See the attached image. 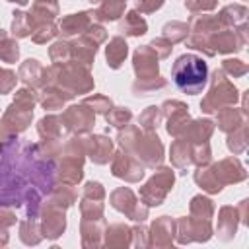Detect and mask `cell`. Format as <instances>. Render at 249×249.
Masks as SVG:
<instances>
[{
    "label": "cell",
    "instance_id": "cell-1",
    "mask_svg": "<svg viewBox=\"0 0 249 249\" xmlns=\"http://www.w3.org/2000/svg\"><path fill=\"white\" fill-rule=\"evenodd\" d=\"M123 150L130 152L136 160L144 163V167H156L163 160V144L154 132H144L138 124H126L124 130L117 136Z\"/></svg>",
    "mask_w": 249,
    "mask_h": 249
},
{
    "label": "cell",
    "instance_id": "cell-2",
    "mask_svg": "<svg viewBox=\"0 0 249 249\" xmlns=\"http://www.w3.org/2000/svg\"><path fill=\"white\" fill-rule=\"evenodd\" d=\"M37 103V93L33 91V88H21L16 91V99L14 103L6 109V113L2 115L0 121V140L6 142L10 138H14L16 134L23 132L33 117V107Z\"/></svg>",
    "mask_w": 249,
    "mask_h": 249
},
{
    "label": "cell",
    "instance_id": "cell-3",
    "mask_svg": "<svg viewBox=\"0 0 249 249\" xmlns=\"http://www.w3.org/2000/svg\"><path fill=\"white\" fill-rule=\"evenodd\" d=\"M171 76L183 93L196 95L208 82V66L196 54H181L171 68Z\"/></svg>",
    "mask_w": 249,
    "mask_h": 249
},
{
    "label": "cell",
    "instance_id": "cell-4",
    "mask_svg": "<svg viewBox=\"0 0 249 249\" xmlns=\"http://www.w3.org/2000/svg\"><path fill=\"white\" fill-rule=\"evenodd\" d=\"M49 84H56L74 95L93 89V78L89 74V68L72 60L49 66Z\"/></svg>",
    "mask_w": 249,
    "mask_h": 249
},
{
    "label": "cell",
    "instance_id": "cell-5",
    "mask_svg": "<svg viewBox=\"0 0 249 249\" xmlns=\"http://www.w3.org/2000/svg\"><path fill=\"white\" fill-rule=\"evenodd\" d=\"M60 165H58V179L66 185H78L84 177V156H86V144L84 138H68V142L60 148Z\"/></svg>",
    "mask_w": 249,
    "mask_h": 249
},
{
    "label": "cell",
    "instance_id": "cell-6",
    "mask_svg": "<svg viewBox=\"0 0 249 249\" xmlns=\"http://www.w3.org/2000/svg\"><path fill=\"white\" fill-rule=\"evenodd\" d=\"M235 101H237L235 86L228 80V76L224 74L222 68H216V72L212 74V86H210L208 93L202 97V101H200V109L204 113H216L222 107L233 105Z\"/></svg>",
    "mask_w": 249,
    "mask_h": 249
},
{
    "label": "cell",
    "instance_id": "cell-7",
    "mask_svg": "<svg viewBox=\"0 0 249 249\" xmlns=\"http://www.w3.org/2000/svg\"><path fill=\"white\" fill-rule=\"evenodd\" d=\"M175 181V175L171 171V167H160L148 181L146 185L140 189V200L146 206H158L163 202V198L167 196V193L171 191Z\"/></svg>",
    "mask_w": 249,
    "mask_h": 249
},
{
    "label": "cell",
    "instance_id": "cell-8",
    "mask_svg": "<svg viewBox=\"0 0 249 249\" xmlns=\"http://www.w3.org/2000/svg\"><path fill=\"white\" fill-rule=\"evenodd\" d=\"M109 202L115 210L123 212L124 216H128L134 222H144L148 218V206L142 204V200H138V196L128 187L115 189L109 196Z\"/></svg>",
    "mask_w": 249,
    "mask_h": 249
},
{
    "label": "cell",
    "instance_id": "cell-9",
    "mask_svg": "<svg viewBox=\"0 0 249 249\" xmlns=\"http://www.w3.org/2000/svg\"><path fill=\"white\" fill-rule=\"evenodd\" d=\"M175 237L183 245L191 241H208L212 237V224L204 218L183 216L175 222Z\"/></svg>",
    "mask_w": 249,
    "mask_h": 249
},
{
    "label": "cell",
    "instance_id": "cell-10",
    "mask_svg": "<svg viewBox=\"0 0 249 249\" xmlns=\"http://www.w3.org/2000/svg\"><path fill=\"white\" fill-rule=\"evenodd\" d=\"M245 43H247V25L245 23H241L237 29L235 27L233 29L222 27V29H218L210 35V47H212L214 54L216 53L226 54V53L239 51V49L245 47Z\"/></svg>",
    "mask_w": 249,
    "mask_h": 249
},
{
    "label": "cell",
    "instance_id": "cell-11",
    "mask_svg": "<svg viewBox=\"0 0 249 249\" xmlns=\"http://www.w3.org/2000/svg\"><path fill=\"white\" fill-rule=\"evenodd\" d=\"M64 128L72 134H88L95 124V113L86 103L68 107L60 117Z\"/></svg>",
    "mask_w": 249,
    "mask_h": 249
},
{
    "label": "cell",
    "instance_id": "cell-12",
    "mask_svg": "<svg viewBox=\"0 0 249 249\" xmlns=\"http://www.w3.org/2000/svg\"><path fill=\"white\" fill-rule=\"evenodd\" d=\"M111 173L128 183H136L144 177V163L140 160H136L130 152L121 148L111 158Z\"/></svg>",
    "mask_w": 249,
    "mask_h": 249
},
{
    "label": "cell",
    "instance_id": "cell-13",
    "mask_svg": "<svg viewBox=\"0 0 249 249\" xmlns=\"http://www.w3.org/2000/svg\"><path fill=\"white\" fill-rule=\"evenodd\" d=\"M187 109L189 107L183 101H177V99H169V101H165L160 107L161 117H165V121H167V126L165 128L175 138L181 136L185 132V128L189 126V123H191V117H189V111Z\"/></svg>",
    "mask_w": 249,
    "mask_h": 249
},
{
    "label": "cell",
    "instance_id": "cell-14",
    "mask_svg": "<svg viewBox=\"0 0 249 249\" xmlns=\"http://www.w3.org/2000/svg\"><path fill=\"white\" fill-rule=\"evenodd\" d=\"M41 233L47 239H56L58 235L64 233L66 230V216H64V208L53 204V202H45V206L41 208Z\"/></svg>",
    "mask_w": 249,
    "mask_h": 249
},
{
    "label": "cell",
    "instance_id": "cell-15",
    "mask_svg": "<svg viewBox=\"0 0 249 249\" xmlns=\"http://www.w3.org/2000/svg\"><path fill=\"white\" fill-rule=\"evenodd\" d=\"M18 78L33 89L45 88L49 84V68L43 66L37 58H27L25 62H21V66L18 70Z\"/></svg>",
    "mask_w": 249,
    "mask_h": 249
},
{
    "label": "cell",
    "instance_id": "cell-16",
    "mask_svg": "<svg viewBox=\"0 0 249 249\" xmlns=\"http://www.w3.org/2000/svg\"><path fill=\"white\" fill-rule=\"evenodd\" d=\"M175 239V220L169 216H160L152 222L148 231V245L152 247H169Z\"/></svg>",
    "mask_w": 249,
    "mask_h": 249
},
{
    "label": "cell",
    "instance_id": "cell-17",
    "mask_svg": "<svg viewBox=\"0 0 249 249\" xmlns=\"http://www.w3.org/2000/svg\"><path fill=\"white\" fill-rule=\"evenodd\" d=\"M86 144V156L97 165L107 163L113 158V140H109L103 134H88L84 138Z\"/></svg>",
    "mask_w": 249,
    "mask_h": 249
},
{
    "label": "cell",
    "instance_id": "cell-18",
    "mask_svg": "<svg viewBox=\"0 0 249 249\" xmlns=\"http://www.w3.org/2000/svg\"><path fill=\"white\" fill-rule=\"evenodd\" d=\"M158 60L160 58L150 49V45L138 47L134 51V56H132V66H134L136 78H154V76H160Z\"/></svg>",
    "mask_w": 249,
    "mask_h": 249
},
{
    "label": "cell",
    "instance_id": "cell-19",
    "mask_svg": "<svg viewBox=\"0 0 249 249\" xmlns=\"http://www.w3.org/2000/svg\"><path fill=\"white\" fill-rule=\"evenodd\" d=\"M212 171L218 179V183L224 187V185H230V183H239L247 177L241 161L237 158H224L220 160L218 163L212 165Z\"/></svg>",
    "mask_w": 249,
    "mask_h": 249
},
{
    "label": "cell",
    "instance_id": "cell-20",
    "mask_svg": "<svg viewBox=\"0 0 249 249\" xmlns=\"http://www.w3.org/2000/svg\"><path fill=\"white\" fill-rule=\"evenodd\" d=\"M97 21L95 19V10H88V12H80V14H70L66 18L60 19L58 23V33L62 37H74V35H82L89 23Z\"/></svg>",
    "mask_w": 249,
    "mask_h": 249
},
{
    "label": "cell",
    "instance_id": "cell-21",
    "mask_svg": "<svg viewBox=\"0 0 249 249\" xmlns=\"http://www.w3.org/2000/svg\"><path fill=\"white\" fill-rule=\"evenodd\" d=\"M74 97H76V95L70 93V91H66L64 88H60V86H56V84H47V86L43 88V91L39 93L37 101L43 105V109L53 111V109H62L64 103L70 101V99H74Z\"/></svg>",
    "mask_w": 249,
    "mask_h": 249
},
{
    "label": "cell",
    "instance_id": "cell-22",
    "mask_svg": "<svg viewBox=\"0 0 249 249\" xmlns=\"http://www.w3.org/2000/svg\"><path fill=\"white\" fill-rule=\"evenodd\" d=\"M239 222H241V216H239V210L237 208H233V206H222L220 212H218V226H216L218 237L222 241H230L235 235V230H237V224Z\"/></svg>",
    "mask_w": 249,
    "mask_h": 249
},
{
    "label": "cell",
    "instance_id": "cell-23",
    "mask_svg": "<svg viewBox=\"0 0 249 249\" xmlns=\"http://www.w3.org/2000/svg\"><path fill=\"white\" fill-rule=\"evenodd\" d=\"M103 231H105L103 218H82L80 233L84 247H99L103 243Z\"/></svg>",
    "mask_w": 249,
    "mask_h": 249
},
{
    "label": "cell",
    "instance_id": "cell-24",
    "mask_svg": "<svg viewBox=\"0 0 249 249\" xmlns=\"http://www.w3.org/2000/svg\"><path fill=\"white\" fill-rule=\"evenodd\" d=\"M70 53H72V60L89 68L93 64L95 53H97V45L88 39L86 35H80L76 41H70Z\"/></svg>",
    "mask_w": 249,
    "mask_h": 249
},
{
    "label": "cell",
    "instance_id": "cell-25",
    "mask_svg": "<svg viewBox=\"0 0 249 249\" xmlns=\"http://www.w3.org/2000/svg\"><path fill=\"white\" fill-rule=\"evenodd\" d=\"M103 243L107 247H128L132 245V228L126 224H111L105 226Z\"/></svg>",
    "mask_w": 249,
    "mask_h": 249
},
{
    "label": "cell",
    "instance_id": "cell-26",
    "mask_svg": "<svg viewBox=\"0 0 249 249\" xmlns=\"http://www.w3.org/2000/svg\"><path fill=\"white\" fill-rule=\"evenodd\" d=\"M56 16H58V2L56 0H35L31 6V12H29L31 29L39 23L54 21Z\"/></svg>",
    "mask_w": 249,
    "mask_h": 249
},
{
    "label": "cell",
    "instance_id": "cell-27",
    "mask_svg": "<svg viewBox=\"0 0 249 249\" xmlns=\"http://www.w3.org/2000/svg\"><path fill=\"white\" fill-rule=\"evenodd\" d=\"M218 113V128L224 132H231L237 126H241L243 123H247V113L243 109H235L233 105L222 107Z\"/></svg>",
    "mask_w": 249,
    "mask_h": 249
},
{
    "label": "cell",
    "instance_id": "cell-28",
    "mask_svg": "<svg viewBox=\"0 0 249 249\" xmlns=\"http://www.w3.org/2000/svg\"><path fill=\"white\" fill-rule=\"evenodd\" d=\"M212 132H214V123L210 119H198V121L189 123V126L185 128L181 138L189 140L191 144H200V142H208Z\"/></svg>",
    "mask_w": 249,
    "mask_h": 249
},
{
    "label": "cell",
    "instance_id": "cell-29",
    "mask_svg": "<svg viewBox=\"0 0 249 249\" xmlns=\"http://www.w3.org/2000/svg\"><path fill=\"white\" fill-rule=\"evenodd\" d=\"M37 132H39L43 142L58 144V140L62 138V121H60V117H56V115L43 117L37 124Z\"/></svg>",
    "mask_w": 249,
    "mask_h": 249
},
{
    "label": "cell",
    "instance_id": "cell-30",
    "mask_svg": "<svg viewBox=\"0 0 249 249\" xmlns=\"http://www.w3.org/2000/svg\"><path fill=\"white\" fill-rule=\"evenodd\" d=\"M169 158L175 167H179V169L189 167L193 163V144L189 140L177 136V140L169 148Z\"/></svg>",
    "mask_w": 249,
    "mask_h": 249
},
{
    "label": "cell",
    "instance_id": "cell-31",
    "mask_svg": "<svg viewBox=\"0 0 249 249\" xmlns=\"http://www.w3.org/2000/svg\"><path fill=\"white\" fill-rule=\"evenodd\" d=\"M126 54H128V45H126V41L123 39V37H113L109 43H107V47H105V58H107V64H109V68H121V64L124 62V58H126Z\"/></svg>",
    "mask_w": 249,
    "mask_h": 249
},
{
    "label": "cell",
    "instance_id": "cell-32",
    "mask_svg": "<svg viewBox=\"0 0 249 249\" xmlns=\"http://www.w3.org/2000/svg\"><path fill=\"white\" fill-rule=\"evenodd\" d=\"M119 31L128 37H140L148 31V23L136 10H130L124 14V19L119 23Z\"/></svg>",
    "mask_w": 249,
    "mask_h": 249
},
{
    "label": "cell",
    "instance_id": "cell-33",
    "mask_svg": "<svg viewBox=\"0 0 249 249\" xmlns=\"http://www.w3.org/2000/svg\"><path fill=\"white\" fill-rule=\"evenodd\" d=\"M224 25L220 23L218 16H193L189 19V33L193 35H212L214 31L222 29Z\"/></svg>",
    "mask_w": 249,
    "mask_h": 249
},
{
    "label": "cell",
    "instance_id": "cell-34",
    "mask_svg": "<svg viewBox=\"0 0 249 249\" xmlns=\"http://www.w3.org/2000/svg\"><path fill=\"white\" fill-rule=\"evenodd\" d=\"M124 6H126V0H99V6L95 8V19L115 21L123 16Z\"/></svg>",
    "mask_w": 249,
    "mask_h": 249
},
{
    "label": "cell",
    "instance_id": "cell-35",
    "mask_svg": "<svg viewBox=\"0 0 249 249\" xmlns=\"http://www.w3.org/2000/svg\"><path fill=\"white\" fill-rule=\"evenodd\" d=\"M195 183L202 189V191H206V193H210V195H216V193H220L224 187L218 183V179H216V175H214V171H212V165H198V169L195 171Z\"/></svg>",
    "mask_w": 249,
    "mask_h": 249
},
{
    "label": "cell",
    "instance_id": "cell-36",
    "mask_svg": "<svg viewBox=\"0 0 249 249\" xmlns=\"http://www.w3.org/2000/svg\"><path fill=\"white\" fill-rule=\"evenodd\" d=\"M49 202H53V204H56V206H60V208L66 210L70 204L76 202V191H74V187L72 185H66V183L54 185L49 191Z\"/></svg>",
    "mask_w": 249,
    "mask_h": 249
},
{
    "label": "cell",
    "instance_id": "cell-37",
    "mask_svg": "<svg viewBox=\"0 0 249 249\" xmlns=\"http://www.w3.org/2000/svg\"><path fill=\"white\" fill-rule=\"evenodd\" d=\"M247 16V8L241 4H230L226 8H222V12L218 14V19L224 27H235L237 23H243Z\"/></svg>",
    "mask_w": 249,
    "mask_h": 249
},
{
    "label": "cell",
    "instance_id": "cell-38",
    "mask_svg": "<svg viewBox=\"0 0 249 249\" xmlns=\"http://www.w3.org/2000/svg\"><path fill=\"white\" fill-rule=\"evenodd\" d=\"M167 86V82H165V78H161V76H154V78H136V82L132 84V93L136 95V97H140V95H152L154 91H158V89H161V88H165Z\"/></svg>",
    "mask_w": 249,
    "mask_h": 249
},
{
    "label": "cell",
    "instance_id": "cell-39",
    "mask_svg": "<svg viewBox=\"0 0 249 249\" xmlns=\"http://www.w3.org/2000/svg\"><path fill=\"white\" fill-rule=\"evenodd\" d=\"M19 237L25 245H37L43 239L41 226L37 224V218H23L19 224Z\"/></svg>",
    "mask_w": 249,
    "mask_h": 249
},
{
    "label": "cell",
    "instance_id": "cell-40",
    "mask_svg": "<svg viewBox=\"0 0 249 249\" xmlns=\"http://www.w3.org/2000/svg\"><path fill=\"white\" fill-rule=\"evenodd\" d=\"M161 31H163L161 37H163L165 41H169L171 45H175V43H181V41L187 39V35H189V25L183 23V21H169V23L163 25Z\"/></svg>",
    "mask_w": 249,
    "mask_h": 249
},
{
    "label": "cell",
    "instance_id": "cell-41",
    "mask_svg": "<svg viewBox=\"0 0 249 249\" xmlns=\"http://www.w3.org/2000/svg\"><path fill=\"white\" fill-rule=\"evenodd\" d=\"M212 214H214V204H212L210 198H206V196H202V195L193 196V200H191V216L210 220Z\"/></svg>",
    "mask_w": 249,
    "mask_h": 249
},
{
    "label": "cell",
    "instance_id": "cell-42",
    "mask_svg": "<svg viewBox=\"0 0 249 249\" xmlns=\"http://www.w3.org/2000/svg\"><path fill=\"white\" fill-rule=\"evenodd\" d=\"M160 121H161V111H160V107L152 105V107L144 109V113L138 117V126L144 132H154L158 128Z\"/></svg>",
    "mask_w": 249,
    "mask_h": 249
},
{
    "label": "cell",
    "instance_id": "cell-43",
    "mask_svg": "<svg viewBox=\"0 0 249 249\" xmlns=\"http://www.w3.org/2000/svg\"><path fill=\"white\" fill-rule=\"evenodd\" d=\"M228 148L233 154H241L247 148V124L243 123L241 126H237L235 130L228 132Z\"/></svg>",
    "mask_w": 249,
    "mask_h": 249
},
{
    "label": "cell",
    "instance_id": "cell-44",
    "mask_svg": "<svg viewBox=\"0 0 249 249\" xmlns=\"http://www.w3.org/2000/svg\"><path fill=\"white\" fill-rule=\"evenodd\" d=\"M54 35H58V25L54 21H49V23H39L31 29V39L39 45L51 41Z\"/></svg>",
    "mask_w": 249,
    "mask_h": 249
},
{
    "label": "cell",
    "instance_id": "cell-45",
    "mask_svg": "<svg viewBox=\"0 0 249 249\" xmlns=\"http://www.w3.org/2000/svg\"><path fill=\"white\" fill-rule=\"evenodd\" d=\"M12 33H14V37H18V39L31 35V21H29V14H25V12H21V10L14 12Z\"/></svg>",
    "mask_w": 249,
    "mask_h": 249
},
{
    "label": "cell",
    "instance_id": "cell-46",
    "mask_svg": "<svg viewBox=\"0 0 249 249\" xmlns=\"http://www.w3.org/2000/svg\"><path fill=\"white\" fill-rule=\"evenodd\" d=\"M105 119L115 128H124L132 121V111L126 107H111V111L105 115Z\"/></svg>",
    "mask_w": 249,
    "mask_h": 249
},
{
    "label": "cell",
    "instance_id": "cell-47",
    "mask_svg": "<svg viewBox=\"0 0 249 249\" xmlns=\"http://www.w3.org/2000/svg\"><path fill=\"white\" fill-rule=\"evenodd\" d=\"M49 56L53 60V64H62L72 60V53H70V41H56L51 49H49Z\"/></svg>",
    "mask_w": 249,
    "mask_h": 249
},
{
    "label": "cell",
    "instance_id": "cell-48",
    "mask_svg": "<svg viewBox=\"0 0 249 249\" xmlns=\"http://www.w3.org/2000/svg\"><path fill=\"white\" fill-rule=\"evenodd\" d=\"M18 58H19V45H18L16 37L14 39L6 37L0 43V60L2 62H16Z\"/></svg>",
    "mask_w": 249,
    "mask_h": 249
},
{
    "label": "cell",
    "instance_id": "cell-49",
    "mask_svg": "<svg viewBox=\"0 0 249 249\" xmlns=\"http://www.w3.org/2000/svg\"><path fill=\"white\" fill-rule=\"evenodd\" d=\"M82 103H86L88 107H91L93 113H101V115H107V113L111 111V107H113V101H111L107 95H99V93L86 97Z\"/></svg>",
    "mask_w": 249,
    "mask_h": 249
},
{
    "label": "cell",
    "instance_id": "cell-50",
    "mask_svg": "<svg viewBox=\"0 0 249 249\" xmlns=\"http://www.w3.org/2000/svg\"><path fill=\"white\" fill-rule=\"evenodd\" d=\"M222 70H224L226 76L239 78V76H245L247 74V64L243 60H237V58H226L222 62Z\"/></svg>",
    "mask_w": 249,
    "mask_h": 249
},
{
    "label": "cell",
    "instance_id": "cell-51",
    "mask_svg": "<svg viewBox=\"0 0 249 249\" xmlns=\"http://www.w3.org/2000/svg\"><path fill=\"white\" fill-rule=\"evenodd\" d=\"M212 160V150L208 142H200V144H193V163L196 165H206Z\"/></svg>",
    "mask_w": 249,
    "mask_h": 249
},
{
    "label": "cell",
    "instance_id": "cell-52",
    "mask_svg": "<svg viewBox=\"0 0 249 249\" xmlns=\"http://www.w3.org/2000/svg\"><path fill=\"white\" fill-rule=\"evenodd\" d=\"M82 35H86L88 39H91V41H93L97 47H99V45H101V43L107 39V31H105V27H103L99 21L89 23V25H88V29H86Z\"/></svg>",
    "mask_w": 249,
    "mask_h": 249
},
{
    "label": "cell",
    "instance_id": "cell-53",
    "mask_svg": "<svg viewBox=\"0 0 249 249\" xmlns=\"http://www.w3.org/2000/svg\"><path fill=\"white\" fill-rule=\"evenodd\" d=\"M185 6L189 12L198 14V12H210L218 6V0H185Z\"/></svg>",
    "mask_w": 249,
    "mask_h": 249
},
{
    "label": "cell",
    "instance_id": "cell-54",
    "mask_svg": "<svg viewBox=\"0 0 249 249\" xmlns=\"http://www.w3.org/2000/svg\"><path fill=\"white\" fill-rule=\"evenodd\" d=\"M86 198H93V200H105V189L101 183L97 181H88L84 187V195Z\"/></svg>",
    "mask_w": 249,
    "mask_h": 249
},
{
    "label": "cell",
    "instance_id": "cell-55",
    "mask_svg": "<svg viewBox=\"0 0 249 249\" xmlns=\"http://www.w3.org/2000/svg\"><path fill=\"white\" fill-rule=\"evenodd\" d=\"M16 80L18 76L12 70L0 68V93H10L16 88Z\"/></svg>",
    "mask_w": 249,
    "mask_h": 249
},
{
    "label": "cell",
    "instance_id": "cell-56",
    "mask_svg": "<svg viewBox=\"0 0 249 249\" xmlns=\"http://www.w3.org/2000/svg\"><path fill=\"white\" fill-rule=\"evenodd\" d=\"M150 49L156 53L158 58H167L169 53H171V49H173V45H171L169 41H165L163 37H158V39H154V41L150 43Z\"/></svg>",
    "mask_w": 249,
    "mask_h": 249
},
{
    "label": "cell",
    "instance_id": "cell-57",
    "mask_svg": "<svg viewBox=\"0 0 249 249\" xmlns=\"http://www.w3.org/2000/svg\"><path fill=\"white\" fill-rule=\"evenodd\" d=\"M163 6V0H138L136 2V12L140 14H152Z\"/></svg>",
    "mask_w": 249,
    "mask_h": 249
},
{
    "label": "cell",
    "instance_id": "cell-58",
    "mask_svg": "<svg viewBox=\"0 0 249 249\" xmlns=\"http://www.w3.org/2000/svg\"><path fill=\"white\" fill-rule=\"evenodd\" d=\"M132 245H136V247H146L148 245V230L144 226H134L132 228Z\"/></svg>",
    "mask_w": 249,
    "mask_h": 249
},
{
    "label": "cell",
    "instance_id": "cell-59",
    "mask_svg": "<svg viewBox=\"0 0 249 249\" xmlns=\"http://www.w3.org/2000/svg\"><path fill=\"white\" fill-rule=\"evenodd\" d=\"M6 243H8V230L0 226V247L6 245Z\"/></svg>",
    "mask_w": 249,
    "mask_h": 249
},
{
    "label": "cell",
    "instance_id": "cell-60",
    "mask_svg": "<svg viewBox=\"0 0 249 249\" xmlns=\"http://www.w3.org/2000/svg\"><path fill=\"white\" fill-rule=\"evenodd\" d=\"M8 2H16V4H19V6H25L29 0H8Z\"/></svg>",
    "mask_w": 249,
    "mask_h": 249
},
{
    "label": "cell",
    "instance_id": "cell-61",
    "mask_svg": "<svg viewBox=\"0 0 249 249\" xmlns=\"http://www.w3.org/2000/svg\"><path fill=\"white\" fill-rule=\"evenodd\" d=\"M6 37H8V35H6V31H4V29H0V43H2Z\"/></svg>",
    "mask_w": 249,
    "mask_h": 249
}]
</instances>
